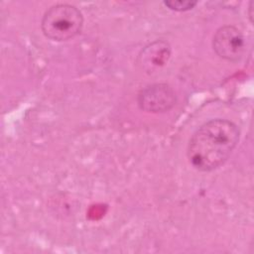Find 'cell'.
<instances>
[{
	"label": "cell",
	"mask_w": 254,
	"mask_h": 254,
	"mask_svg": "<svg viewBox=\"0 0 254 254\" xmlns=\"http://www.w3.org/2000/svg\"><path fill=\"white\" fill-rule=\"evenodd\" d=\"M239 137V128L232 121L220 118L208 120L195 130L189 141V162L197 171L211 172L227 161Z\"/></svg>",
	"instance_id": "1"
},
{
	"label": "cell",
	"mask_w": 254,
	"mask_h": 254,
	"mask_svg": "<svg viewBox=\"0 0 254 254\" xmlns=\"http://www.w3.org/2000/svg\"><path fill=\"white\" fill-rule=\"evenodd\" d=\"M171 57V46L167 41L156 40L140 52L138 64L146 72H153L167 64Z\"/></svg>",
	"instance_id": "5"
},
{
	"label": "cell",
	"mask_w": 254,
	"mask_h": 254,
	"mask_svg": "<svg viewBox=\"0 0 254 254\" xmlns=\"http://www.w3.org/2000/svg\"><path fill=\"white\" fill-rule=\"evenodd\" d=\"M177 102L175 90L168 83H153L142 88L137 95L141 110L149 113H163L172 109Z\"/></svg>",
	"instance_id": "4"
},
{
	"label": "cell",
	"mask_w": 254,
	"mask_h": 254,
	"mask_svg": "<svg viewBox=\"0 0 254 254\" xmlns=\"http://www.w3.org/2000/svg\"><path fill=\"white\" fill-rule=\"evenodd\" d=\"M212 48L219 58L228 62H238L245 53V38L235 26L225 25L214 33Z\"/></svg>",
	"instance_id": "3"
},
{
	"label": "cell",
	"mask_w": 254,
	"mask_h": 254,
	"mask_svg": "<svg viewBox=\"0 0 254 254\" xmlns=\"http://www.w3.org/2000/svg\"><path fill=\"white\" fill-rule=\"evenodd\" d=\"M82 26L81 12L70 4L53 5L45 12L41 22L43 34L56 42H64L76 37Z\"/></svg>",
	"instance_id": "2"
},
{
	"label": "cell",
	"mask_w": 254,
	"mask_h": 254,
	"mask_svg": "<svg viewBox=\"0 0 254 254\" xmlns=\"http://www.w3.org/2000/svg\"><path fill=\"white\" fill-rule=\"evenodd\" d=\"M197 4V1L191 0H168L164 1V5L173 11L185 12L191 10Z\"/></svg>",
	"instance_id": "6"
}]
</instances>
